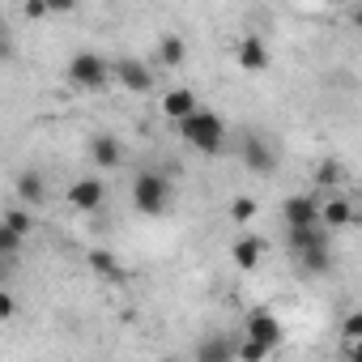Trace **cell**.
I'll return each instance as SVG.
<instances>
[{
	"label": "cell",
	"instance_id": "cell-1",
	"mask_svg": "<svg viewBox=\"0 0 362 362\" xmlns=\"http://www.w3.org/2000/svg\"><path fill=\"white\" fill-rule=\"evenodd\" d=\"M179 136H184L197 153H205V158H218L222 149H226V136H230V128H226V119L218 115V111H209V107H197L188 119H179Z\"/></svg>",
	"mask_w": 362,
	"mask_h": 362
},
{
	"label": "cell",
	"instance_id": "cell-2",
	"mask_svg": "<svg viewBox=\"0 0 362 362\" xmlns=\"http://www.w3.org/2000/svg\"><path fill=\"white\" fill-rule=\"evenodd\" d=\"M175 201V188H170V179L162 170H136L132 179V209L141 218H162Z\"/></svg>",
	"mask_w": 362,
	"mask_h": 362
},
{
	"label": "cell",
	"instance_id": "cell-3",
	"mask_svg": "<svg viewBox=\"0 0 362 362\" xmlns=\"http://www.w3.org/2000/svg\"><path fill=\"white\" fill-rule=\"evenodd\" d=\"M64 77H69L77 90H86V94H98V90H107V86H111V77H115V64H107V56H98V52H77V56L69 60Z\"/></svg>",
	"mask_w": 362,
	"mask_h": 362
},
{
	"label": "cell",
	"instance_id": "cell-4",
	"mask_svg": "<svg viewBox=\"0 0 362 362\" xmlns=\"http://www.w3.org/2000/svg\"><path fill=\"white\" fill-rule=\"evenodd\" d=\"M239 162H243L252 175H273V170H277V153H273V145H269L260 132H243V136H239Z\"/></svg>",
	"mask_w": 362,
	"mask_h": 362
},
{
	"label": "cell",
	"instance_id": "cell-5",
	"mask_svg": "<svg viewBox=\"0 0 362 362\" xmlns=\"http://www.w3.org/2000/svg\"><path fill=\"white\" fill-rule=\"evenodd\" d=\"M235 64H239L243 73H264V69L273 64V47L264 43V35H243V39L235 43Z\"/></svg>",
	"mask_w": 362,
	"mask_h": 362
},
{
	"label": "cell",
	"instance_id": "cell-6",
	"mask_svg": "<svg viewBox=\"0 0 362 362\" xmlns=\"http://www.w3.org/2000/svg\"><path fill=\"white\" fill-rule=\"evenodd\" d=\"M103 205H107V188H103V179L86 175V179H77V184L69 188V209H77V214H98Z\"/></svg>",
	"mask_w": 362,
	"mask_h": 362
},
{
	"label": "cell",
	"instance_id": "cell-7",
	"mask_svg": "<svg viewBox=\"0 0 362 362\" xmlns=\"http://www.w3.org/2000/svg\"><path fill=\"white\" fill-rule=\"evenodd\" d=\"M115 81L132 94H149L153 90V69L136 56H124V60H115Z\"/></svg>",
	"mask_w": 362,
	"mask_h": 362
},
{
	"label": "cell",
	"instance_id": "cell-8",
	"mask_svg": "<svg viewBox=\"0 0 362 362\" xmlns=\"http://www.w3.org/2000/svg\"><path fill=\"white\" fill-rule=\"evenodd\" d=\"M281 222H286V226H315V222H320V197H311V192H294V197H286V205H281Z\"/></svg>",
	"mask_w": 362,
	"mask_h": 362
},
{
	"label": "cell",
	"instance_id": "cell-9",
	"mask_svg": "<svg viewBox=\"0 0 362 362\" xmlns=\"http://www.w3.org/2000/svg\"><path fill=\"white\" fill-rule=\"evenodd\" d=\"M320 222H324L328 230L354 226V205H349V197H345V192H328V197L320 201Z\"/></svg>",
	"mask_w": 362,
	"mask_h": 362
},
{
	"label": "cell",
	"instance_id": "cell-10",
	"mask_svg": "<svg viewBox=\"0 0 362 362\" xmlns=\"http://www.w3.org/2000/svg\"><path fill=\"white\" fill-rule=\"evenodd\" d=\"M243 337H256V341H264V345H281V320L273 315V311H252L247 320H243Z\"/></svg>",
	"mask_w": 362,
	"mask_h": 362
},
{
	"label": "cell",
	"instance_id": "cell-11",
	"mask_svg": "<svg viewBox=\"0 0 362 362\" xmlns=\"http://www.w3.org/2000/svg\"><path fill=\"white\" fill-rule=\"evenodd\" d=\"M197 107H201V103H197V94H192V90H166V94H162V115H166L170 124L188 119Z\"/></svg>",
	"mask_w": 362,
	"mask_h": 362
},
{
	"label": "cell",
	"instance_id": "cell-12",
	"mask_svg": "<svg viewBox=\"0 0 362 362\" xmlns=\"http://www.w3.org/2000/svg\"><path fill=\"white\" fill-rule=\"evenodd\" d=\"M90 162H98V166H107V170H111V166H119V162H124V145H119L111 132H98V136L90 141Z\"/></svg>",
	"mask_w": 362,
	"mask_h": 362
},
{
	"label": "cell",
	"instance_id": "cell-13",
	"mask_svg": "<svg viewBox=\"0 0 362 362\" xmlns=\"http://www.w3.org/2000/svg\"><path fill=\"white\" fill-rule=\"evenodd\" d=\"M230 256H235V264H239L243 273H252V269L264 260V239H256V235H239L235 247H230Z\"/></svg>",
	"mask_w": 362,
	"mask_h": 362
},
{
	"label": "cell",
	"instance_id": "cell-14",
	"mask_svg": "<svg viewBox=\"0 0 362 362\" xmlns=\"http://www.w3.org/2000/svg\"><path fill=\"white\" fill-rule=\"evenodd\" d=\"M153 56H158V64L179 69V64L188 60V43L179 39V35H162V39H158V47H153Z\"/></svg>",
	"mask_w": 362,
	"mask_h": 362
},
{
	"label": "cell",
	"instance_id": "cell-15",
	"mask_svg": "<svg viewBox=\"0 0 362 362\" xmlns=\"http://www.w3.org/2000/svg\"><path fill=\"white\" fill-rule=\"evenodd\" d=\"M294 260H298V269L311 273V277L332 273V247H328V243H324V247H311V252H303V256H294Z\"/></svg>",
	"mask_w": 362,
	"mask_h": 362
},
{
	"label": "cell",
	"instance_id": "cell-16",
	"mask_svg": "<svg viewBox=\"0 0 362 362\" xmlns=\"http://www.w3.org/2000/svg\"><path fill=\"white\" fill-rule=\"evenodd\" d=\"M315 184H320L324 192H341V184H345V166H341L337 158H324L320 170H315Z\"/></svg>",
	"mask_w": 362,
	"mask_h": 362
},
{
	"label": "cell",
	"instance_id": "cell-17",
	"mask_svg": "<svg viewBox=\"0 0 362 362\" xmlns=\"http://www.w3.org/2000/svg\"><path fill=\"white\" fill-rule=\"evenodd\" d=\"M18 197H22L26 205H39V201L47 197V192H43V175H39V170H22V175H18Z\"/></svg>",
	"mask_w": 362,
	"mask_h": 362
},
{
	"label": "cell",
	"instance_id": "cell-18",
	"mask_svg": "<svg viewBox=\"0 0 362 362\" xmlns=\"http://www.w3.org/2000/svg\"><path fill=\"white\" fill-rule=\"evenodd\" d=\"M235 345L239 341H201L197 345V358H205V362H230L235 358Z\"/></svg>",
	"mask_w": 362,
	"mask_h": 362
},
{
	"label": "cell",
	"instance_id": "cell-19",
	"mask_svg": "<svg viewBox=\"0 0 362 362\" xmlns=\"http://www.w3.org/2000/svg\"><path fill=\"white\" fill-rule=\"evenodd\" d=\"M90 269H94L98 277H124V269H119V256H115V252H90Z\"/></svg>",
	"mask_w": 362,
	"mask_h": 362
},
{
	"label": "cell",
	"instance_id": "cell-20",
	"mask_svg": "<svg viewBox=\"0 0 362 362\" xmlns=\"http://www.w3.org/2000/svg\"><path fill=\"white\" fill-rule=\"evenodd\" d=\"M273 354V345H264V341H256V337H243L239 345H235V358L239 362H260V358H269Z\"/></svg>",
	"mask_w": 362,
	"mask_h": 362
},
{
	"label": "cell",
	"instance_id": "cell-21",
	"mask_svg": "<svg viewBox=\"0 0 362 362\" xmlns=\"http://www.w3.org/2000/svg\"><path fill=\"white\" fill-rule=\"evenodd\" d=\"M22 239H26V235H18L13 226H0V256L13 260V256H18V247H22Z\"/></svg>",
	"mask_w": 362,
	"mask_h": 362
},
{
	"label": "cell",
	"instance_id": "cell-22",
	"mask_svg": "<svg viewBox=\"0 0 362 362\" xmlns=\"http://www.w3.org/2000/svg\"><path fill=\"white\" fill-rule=\"evenodd\" d=\"M230 218H235L239 226H247V222L256 218V201H252V197H235V201H230Z\"/></svg>",
	"mask_w": 362,
	"mask_h": 362
},
{
	"label": "cell",
	"instance_id": "cell-23",
	"mask_svg": "<svg viewBox=\"0 0 362 362\" xmlns=\"http://www.w3.org/2000/svg\"><path fill=\"white\" fill-rule=\"evenodd\" d=\"M5 226H13L18 235H30V230H35V218H30L26 209H5Z\"/></svg>",
	"mask_w": 362,
	"mask_h": 362
},
{
	"label": "cell",
	"instance_id": "cell-24",
	"mask_svg": "<svg viewBox=\"0 0 362 362\" xmlns=\"http://www.w3.org/2000/svg\"><path fill=\"white\" fill-rule=\"evenodd\" d=\"M341 337H345V341H358V337H362V311H349V315L341 320Z\"/></svg>",
	"mask_w": 362,
	"mask_h": 362
},
{
	"label": "cell",
	"instance_id": "cell-25",
	"mask_svg": "<svg viewBox=\"0 0 362 362\" xmlns=\"http://www.w3.org/2000/svg\"><path fill=\"white\" fill-rule=\"evenodd\" d=\"M26 18H30V22L52 18V5H47V0H26Z\"/></svg>",
	"mask_w": 362,
	"mask_h": 362
},
{
	"label": "cell",
	"instance_id": "cell-26",
	"mask_svg": "<svg viewBox=\"0 0 362 362\" xmlns=\"http://www.w3.org/2000/svg\"><path fill=\"white\" fill-rule=\"evenodd\" d=\"M47 5H52V18H69L77 9V0H47Z\"/></svg>",
	"mask_w": 362,
	"mask_h": 362
},
{
	"label": "cell",
	"instance_id": "cell-27",
	"mask_svg": "<svg viewBox=\"0 0 362 362\" xmlns=\"http://www.w3.org/2000/svg\"><path fill=\"white\" fill-rule=\"evenodd\" d=\"M13 320V298L5 294V298H0V324H9Z\"/></svg>",
	"mask_w": 362,
	"mask_h": 362
},
{
	"label": "cell",
	"instance_id": "cell-28",
	"mask_svg": "<svg viewBox=\"0 0 362 362\" xmlns=\"http://www.w3.org/2000/svg\"><path fill=\"white\" fill-rule=\"evenodd\" d=\"M345 345H349V358L362 362V337H358V341H345Z\"/></svg>",
	"mask_w": 362,
	"mask_h": 362
},
{
	"label": "cell",
	"instance_id": "cell-29",
	"mask_svg": "<svg viewBox=\"0 0 362 362\" xmlns=\"http://www.w3.org/2000/svg\"><path fill=\"white\" fill-rule=\"evenodd\" d=\"M354 26H358V30H362V9H358V13H354Z\"/></svg>",
	"mask_w": 362,
	"mask_h": 362
}]
</instances>
